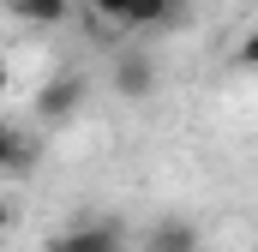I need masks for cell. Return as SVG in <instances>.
<instances>
[{"label":"cell","mask_w":258,"mask_h":252,"mask_svg":"<svg viewBox=\"0 0 258 252\" xmlns=\"http://www.w3.org/2000/svg\"><path fill=\"white\" fill-rule=\"evenodd\" d=\"M84 90H90V84H84L78 72H54V78L36 90V120L42 126H66L78 108H84Z\"/></svg>","instance_id":"1"},{"label":"cell","mask_w":258,"mask_h":252,"mask_svg":"<svg viewBox=\"0 0 258 252\" xmlns=\"http://www.w3.org/2000/svg\"><path fill=\"white\" fill-rule=\"evenodd\" d=\"M120 222L114 216H96V222H78V228H66V234H54L42 252H120Z\"/></svg>","instance_id":"2"},{"label":"cell","mask_w":258,"mask_h":252,"mask_svg":"<svg viewBox=\"0 0 258 252\" xmlns=\"http://www.w3.org/2000/svg\"><path fill=\"white\" fill-rule=\"evenodd\" d=\"M114 90L132 96V102H144V96L156 90V60H150V54H138V48L114 54Z\"/></svg>","instance_id":"3"},{"label":"cell","mask_w":258,"mask_h":252,"mask_svg":"<svg viewBox=\"0 0 258 252\" xmlns=\"http://www.w3.org/2000/svg\"><path fill=\"white\" fill-rule=\"evenodd\" d=\"M30 168H36V144H30L12 120H0V174H18V180H24Z\"/></svg>","instance_id":"4"},{"label":"cell","mask_w":258,"mask_h":252,"mask_svg":"<svg viewBox=\"0 0 258 252\" xmlns=\"http://www.w3.org/2000/svg\"><path fill=\"white\" fill-rule=\"evenodd\" d=\"M144 252H198V228H192V222H180V216H168V222L150 228Z\"/></svg>","instance_id":"5"},{"label":"cell","mask_w":258,"mask_h":252,"mask_svg":"<svg viewBox=\"0 0 258 252\" xmlns=\"http://www.w3.org/2000/svg\"><path fill=\"white\" fill-rule=\"evenodd\" d=\"M180 6L174 0H126V18L120 24H132V30H144V24H168Z\"/></svg>","instance_id":"6"},{"label":"cell","mask_w":258,"mask_h":252,"mask_svg":"<svg viewBox=\"0 0 258 252\" xmlns=\"http://www.w3.org/2000/svg\"><path fill=\"white\" fill-rule=\"evenodd\" d=\"M6 6H12L24 24H66V12H72L66 0H6Z\"/></svg>","instance_id":"7"},{"label":"cell","mask_w":258,"mask_h":252,"mask_svg":"<svg viewBox=\"0 0 258 252\" xmlns=\"http://www.w3.org/2000/svg\"><path fill=\"white\" fill-rule=\"evenodd\" d=\"M90 6H96V18H108V24L126 18V0H90Z\"/></svg>","instance_id":"8"},{"label":"cell","mask_w":258,"mask_h":252,"mask_svg":"<svg viewBox=\"0 0 258 252\" xmlns=\"http://www.w3.org/2000/svg\"><path fill=\"white\" fill-rule=\"evenodd\" d=\"M6 228H12V204L0 198V234H6Z\"/></svg>","instance_id":"9"},{"label":"cell","mask_w":258,"mask_h":252,"mask_svg":"<svg viewBox=\"0 0 258 252\" xmlns=\"http://www.w3.org/2000/svg\"><path fill=\"white\" fill-rule=\"evenodd\" d=\"M6 84H12V66H6V60H0V96H6Z\"/></svg>","instance_id":"10"}]
</instances>
